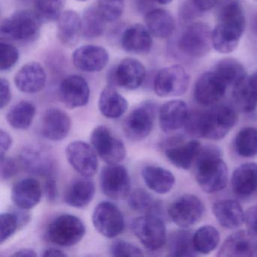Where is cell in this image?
Masks as SVG:
<instances>
[{
  "label": "cell",
  "mask_w": 257,
  "mask_h": 257,
  "mask_svg": "<svg viewBox=\"0 0 257 257\" xmlns=\"http://www.w3.org/2000/svg\"><path fill=\"white\" fill-rule=\"evenodd\" d=\"M237 121L236 111L221 104L205 110L189 112L185 128L189 135L213 141L225 138Z\"/></svg>",
  "instance_id": "cell-1"
},
{
  "label": "cell",
  "mask_w": 257,
  "mask_h": 257,
  "mask_svg": "<svg viewBox=\"0 0 257 257\" xmlns=\"http://www.w3.org/2000/svg\"><path fill=\"white\" fill-rule=\"evenodd\" d=\"M195 166V179L204 192L215 193L225 189L228 180V168L217 147L201 148Z\"/></svg>",
  "instance_id": "cell-2"
},
{
  "label": "cell",
  "mask_w": 257,
  "mask_h": 257,
  "mask_svg": "<svg viewBox=\"0 0 257 257\" xmlns=\"http://www.w3.org/2000/svg\"><path fill=\"white\" fill-rule=\"evenodd\" d=\"M42 23L35 12L19 10L3 21L0 35L11 41H31L38 36Z\"/></svg>",
  "instance_id": "cell-3"
},
{
  "label": "cell",
  "mask_w": 257,
  "mask_h": 257,
  "mask_svg": "<svg viewBox=\"0 0 257 257\" xmlns=\"http://www.w3.org/2000/svg\"><path fill=\"white\" fill-rule=\"evenodd\" d=\"M85 234V225L77 216L63 214L49 225L46 235L49 241L64 247L74 246Z\"/></svg>",
  "instance_id": "cell-4"
},
{
  "label": "cell",
  "mask_w": 257,
  "mask_h": 257,
  "mask_svg": "<svg viewBox=\"0 0 257 257\" xmlns=\"http://www.w3.org/2000/svg\"><path fill=\"white\" fill-rule=\"evenodd\" d=\"M132 228L135 235L149 250H158L166 243V228L159 215L139 216L134 219Z\"/></svg>",
  "instance_id": "cell-5"
},
{
  "label": "cell",
  "mask_w": 257,
  "mask_h": 257,
  "mask_svg": "<svg viewBox=\"0 0 257 257\" xmlns=\"http://www.w3.org/2000/svg\"><path fill=\"white\" fill-rule=\"evenodd\" d=\"M179 50L186 56L201 58L211 49L212 31L206 24L196 22L189 25L178 40Z\"/></svg>",
  "instance_id": "cell-6"
},
{
  "label": "cell",
  "mask_w": 257,
  "mask_h": 257,
  "mask_svg": "<svg viewBox=\"0 0 257 257\" xmlns=\"http://www.w3.org/2000/svg\"><path fill=\"white\" fill-rule=\"evenodd\" d=\"M189 76L182 66H170L158 72L153 88L159 97H178L186 93L189 88Z\"/></svg>",
  "instance_id": "cell-7"
},
{
  "label": "cell",
  "mask_w": 257,
  "mask_h": 257,
  "mask_svg": "<svg viewBox=\"0 0 257 257\" xmlns=\"http://www.w3.org/2000/svg\"><path fill=\"white\" fill-rule=\"evenodd\" d=\"M168 213L177 226L189 228L201 220L204 213V205L196 195L186 194L171 204Z\"/></svg>",
  "instance_id": "cell-8"
},
{
  "label": "cell",
  "mask_w": 257,
  "mask_h": 257,
  "mask_svg": "<svg viewBox=\"0 0 257 257\" xmlns=\"http://www.w3.org/2000/svg\"><path fill=\"white\" fill-rule=\"evenodd\" d=\"M100 186L102 192L110 199H124L131 192L127 170L118 164H108L100 173Z\"/></svg>",
  "instance_id": "cell-9"
},
{
  "label": "cell",
  "mask_w": 257,
  "mask_h": 257,
  "mask_svg": "<svg viewBox=\"0 0 257 257\" xmlns=\"http://www.w3.org/2000/svg\"><path fill=\"white\" fill-rule=\"evenodd\" d=\"M91 144L106 163L118 164L125 158L126 149L122 141L115 138L106 126L99 125L93 130Z\"/></svg>",
  "instance_id": "cell-10"
},
{
  "label": "cell",
  "mask_w": 257,
  "mask_h": 257,
  "mask_svg": "<svg viewBox=\"0 0 257 257\" xmlns=\"http://www.w3.org/2000/svg\"><path fill=\"white\" fill-rule=\"evenodd\" d=\"M92 221L97 231L109 238H113L121 234L125 225L119 209L109 201H102L96 206Z\"/></svg>",
  "instance_id": "cell-11"
},
{
  "label": "cell",
  "mask_w": 257,
  "mask_h": 257,
  "mask_svg": "<svg viewBox=\"0 0 257 257\" xmlns=\"http://www.w3.org/2000/svg\"><path fill=\"white\" fill-rule=\"evenodd\" d=\"M156 106L147 103L134 109L123 122V132L131 141H140L145 139L153 130Z\"/></svg>",
  "instance_id": "cell-12"
},
{
  "label": "cell",
  "mask_w": 257,
  "mask_h": 257,
  "mask_svg": "<svg viewBox=\"0 0 257 257\" xmlns=\"http://www.w3.org/2000/svg\"><path fill=\"white\" fill-rule=\"evenodd\" d=\"M66 156L72 168L83 177H93L98 170L97 153L83 141L70 143L66 148Z\"/></svg>",
  "instance_id": "cell-13"
},
{
  "label": "cell",
  "mask_w": 257,
  "mask_h": 257,
  "mask_svg": "<svg viewBox=\"0 0 257 257\" xmlns=\"http://www.w3.org/2000/svg\"><path fill=\"white\" fill-rule=\"evenodd\" d=\"M20 162L28 172L46 178L54 176L56 168L52 153L40 146L31 145L23 148L20 154Z\"/></svg>",
  "instance_id": "cell-14"
},
{
  "label": "cell",
  "mask_w": 257,
  "mask_h": 257,
  "mask_svg": "<svg viewBox=\"0 0 257 257\" xmlns=\"http://www.w3.org/2000/svg\"><path fill=\"white\" fill-rule=\"evenodd\" d=\"M58 94L62 103L70 109L82 107L89 100V85L82 76L70 75L60 84Z\"/></svg>",
  "instance_id": "cell-15"
},
{
  "label": "cell",
  "mask_w": 257,
  "mask_h": 257,
  "mask_svg": "<svg viewBox=\"0 0 257 257\" xmlns=\"http://www.w3.org/2000/svg\"><path fill=\"white\" fill-rule=\"evenodd\" d=\"M227 85L213 71L201 75L194 88L195 100L203 106H211L225 95Z\"/></svg>",
  "instance_id": "cell-16"
},
{
  "label": "cell",
  "mask_w": 257,
  "mask_h": 257,
  "mask_svg": "<svg viewBox=\"0 0 257 257\" xmlns=\"http://www.w3.org/2000/svg\"><path fill=\"white\" fill-rule=\"evenodd\" d=\"M72 61L76 68L86 73L103 70L109 61L107 51L101 46L85 45L76 49L72 55Z\"/></svg>",
  "instance_id": "cell-17"
},
{
  "label": "cell",
  "mask_w": 257,
  "mask_h": 257,
  "mask_svg": "<svg viewBox=\"0 0 257 257\" xmlns=\"http://www.w3.org/2000/svg\"><path fill=\"white\" fill-rule=\"evenodd\" d=\"M221 257H249L257 255L255 236L246 231L230 234L221 245L217 253Z\"/></svg>",
  "instance_id": "cell-18"
},
{
  "label": "cell",
  "mask_w": 257,
  "mask_h": 257,
  "mask_svg": "<svg viewBox=\"0 0 257 257\" xmlns=\"http://www.w3.org/2000/svg\"><path fill=\"white\" fill-rule=\"evenodd\" d=\"M145 67L135 59L127 58L122 60L115 68L113 73L114 82L121 88L135 90L141 86L146 79Z\"/></svg>",
  "instance_id": "cell-19"
},
{
  "label": "cell",
  "mask_w": 257,
  "mask_h": 257,
  "mask_svg": "<svg viewBox=\"0 0 257 257\" xmlns=\"http://www.w3.org/2000/svg\"><path fill=\"white\" fill-rule=\"evenodd\" d=\"M14 82L18 89L22 92L26 94L40 92L46 84L44 67L35 61L27 63L16 73Z\"/></svg>",
  "instance_id": "cell-20"
},
{
  "label": "cell",
  "mask_w": 257,
  "mask_h": 257,
  "mask_svg": "<svg viewBox=\"0 0 257 257\" xmlns=\"http://www.w3.org/2000/svg\"><path fill=\"white\" fill-rule=\"evenodd\" d=\"M201 148V144L197 141L184 143L173 141L165 147V156L174 166L180 169L188 170L195 164Z\"/></svg>",
  "instance_id": "cell-21"
},
{
  "label": "cell",
  "mask_w": 257,
  "mask_h": 257,
  "mask_svg": "<svg viewBox=\"0 0 257 257\" xmlns=\"http://www.w3.org/2000/svg\"><path fill=\"white\" fill-rule=\"evenodd\" d=\"M71 128V119L67 112L58 108L47 109L43 118L42 133L47 140L60 141L65 139Z\"/></svg>",
  "instance_id": "cell-22"
},
{
  "label": "cell",
  "mask_w": 257,
  "mask_h": 257,
  "mask_svg": "<svg viewBox=\"0 0 257 257\" xmlns=\"http://www.w3.org/2000/svg\"><path fill=\"white\" fill-rule=\"evenodd\" d=\"M187 105L183 100L166 102L159 109V124L163 132H172L184 127L189 115Z\"/></svg>",
  "instance_id": "cell-23"
},
{
  "label": "cell",
  "mask_w": 257,
  "mask_h": 257,
  "mask_svg": "<svg viewBox=\"0 0 257 257\" xmlns=\"http://www.w3.org/2000/svg\"><path fill=\"white\" fill-rule=\"evenodd\" d=\"M42 193L41 185L37 180L25 178L15 183L12 189V200L16 207L28 210L40 203Z\"/></svg>",
  "instance_id": "cell-24"
},
{
  "label": "cell",
  "mask_w": 257,
  "mask_h": 257,
  "mask_svg": "<svg viewBox=\"0 0 257 257\" xmlns=\"http://www.w3.org/2000/svg\"><path fill=\"white\" fill-rule=\"evenodd\" d=\"M151 33L144 25L136 24L124 31L121 37V47L131 54L142 55L151 50L153 38Z\"/></svg>",
  "instance_id": "cell-25"
},
{
  "label": "cell",
  "mask_w": 257,
  "mask_h": 257,
  "mask_svg": "<svg viewBox=\"0 0 257 257\" xmlns=\"http://www.w3.org/2000/svg\"><path fill=\"white\" fill-rule=\"evenodd\" d=\"M212 211L219 225L224 228L233 229L244 223L245 213L235 200H219L212 206Z\"/></svg>",
  "instance_id": "cell-26"
},
{
  "label": "cell",
  "mask_w": 257,
  "mask_h": 257,
  "mask_svg": "<svg viewBox=\"0 0 257 257\" xmlns=\"http://www.w3.org/2000/svg\"><path fill=\"white\" fill-rule=\"evenodd\" d=\"M231 187L236 195L250 196L257 189V164L248 162L237 167L231 177Z\"/></svg>",
  "instance_id": "cell-27"
},
{
  "label": "cell",
  "mask_w": 257,
  "mask_h": 257,
  "mask_svg": "<svg viewBox=\"0 0 257 257\" xmlns=\"http://www.w3.org/2000/svg\"><path fill=\"white\" fill-rule=\"evenodd\" d=\"M95 195V186L92 180L85 177L75 180L67 188L64 201L76 208H83L91 203Z\"/></svg>",
  "instance_id": "cell-28"
},
{
  "label": "cell",
  "mask_w": 257,
  "mask_h": 257,
  "mask_svg": "<svg viewBox=\"0 0 257 257\" xmlns=\"http://www.w3.org/2000/svg\"><path fill=\"white\" fill-rule=\"evenodd\" d=\"M145 23L152 35L159 39L169 38L175 28L171 13L163 9H155L147 13Z\"/></svg>",
  "instance_id": "cell-29"
},
{
  "label": "cell",
  "mask_w": 257,
  "mask_h": 257,
  "mask_svg": "<svg viewBox=\"0 0 257 257\" xmlns=\"http://www.w3.org/2000/svg\"><path fill=\"white\" fill-rule=\"evenodd\" d=\"M142 177L149 189L160 195L168 193L175 183L174 174L162 167H145L142 171Z\"/></svg>",
  "instance_id": "cell-30"
},
{
  "label": "cell",
  "mask_w": 257,
  "mask_h": 257,
  "mask_svg": "<svg viewBox=\"0 0 257 257\" xmlns=\"http://www.w3.org/2000/svg\"><path fill=\"white\" fill-rule=\"evenodd\" d=\"M99 109L108 118H118L128 107L127 100L112 86L103 88L99 97Z\"/></svg>",
  "instance_id": "cell-31"
},
{
  "label": "cell",
  "mask_w": 257,
  "mask_h": 257,
  "mask_svg": "<svg viewBox=\"0 0 257 257\" xmlns=\"http://www.w3.org/2000/svg\"><path fill=\"white\" fill-rule=\"evenodd\" d=\"M243 31L219 23L212 31V46L221 54L231 53L238 46Z\"/></svg>",
  "instance_id": "cell-32"
},
{
  "label": "cell",
  "mask_w": 257,
  "mask_h": 257,
  "mask_svg": "<svg viewBox=\"0 0 257 257\" xmlns=\"http://www.w3.org/2000/svg\"><path fill=\"white\" fill-rule=\"evenodd\" d=\"M58 38L62 44L72 46L82 32V19L73 10L63 12L57 21Z\"/></svg>",
  "instance_id": "cell-33"
},
{
  "label": "cell",
  "mask_w": 257,
  "mask_h": 257,
  "mask_svg": "<svg viewBox=\"0 0 257 257\" xmlns=\"http://www.w3.org/2000/svg\"><path fill=\"white\" fill-rule=\"evenodd\" d=\"M194 233L187 228L171 233L168 240V252L171 256H195L197 252L193 244Z\"/></svg>",
  "instance_id": "cell-34"
},
{
  "label": "cell",
  "mask_w": 257,
  "mask_h": 257,
  "mask_svg": "<svg viewBox=\"0 0 257 257\" xmlns=\"http://www.w3.org/2000/svg\"><path fill=\"white\" fill-rule=\"evenodd\" d=\"M36 115V107L31 102H19L13 106L7 115V120L13 128L26 130L32 124Z\"/></svg>",
  "instance_id": "cell-35"
},
{
  "label": "cell",
  "mask_w": 257,
  "mask_h": 257,
  "mask_svg": "<svg viewBox=\"0 0 257 257\" xmlns=\"http://www.w3.org/2000/svg\"><path fill=\"white\" fill-rule=\"evenodd\" d=\"M213 71L222 79L227 86L234 87L246 77L244 67L234 58H223L218 61Z\"/></svg>",
  "instance_id": "cell-36"
},
{
  "label": "cell",
  "mask_w": 257,
  "mask_h": 257,
  "mask_svg": "<svg viewBox=\"0 0 257 257\" xmlns=\"http://www.w3.org/2000/svg\"><path fill=\"white\" fill-rule=\"evenodd\" d=\"M219 240V231L212 225H203L194 233V248L198 254L210 253L217 247Z\"/></svg>",
  "instance_id": "cell-37"
},
{
  "label": "cell",
  "mask_w": 257,
  "mask_h": 257,
  "mask_svg": "<svg viewBox=\"0 0 257 257\" xmlns=\"http://www.w3.org/2000/svg\"><path fill=\"white\" fill-rule=\"evenodd\" d=\"M127 203L132 210L143 214L159 215L160 213L159 203L144 189H136L130 192Z\"/></svg>",
  "instance_id": "cell-38"
},
{
  "label": "cell",
  "mask_w": 257,
  "mask_h": 257,
  "mask_svg": "<svg viewBox=\"0 0 257 257\" xmlns=\"http://www.w3.org/2000/svg\"><path fill=\"white\" fill-rule=\"evenodd\" d=\"M6 212L0 215V243L1 244L12 237L20 227H23L30 221L27 212Z\"/></svg>",
  "instance_id": "cell-39"
},
{
  "label": "cell",
  "mask_w": 257,
  "mask_h": 257,
  "mask_svg": "<svg viewBox=\"0 0 257 257\" xmlns=\"http://www.w3.org/2000/svg\"><path fill=\"white\" fill-rule=\"evenodd\" d=\"M219 23L245 30V17L238 0H224L218 13Z\"/></svg>",
  "instance_id": "cell-40"
},
{
  "label": "cell",
  "mask_w": 257,
  "mask_h": 257,
  "mask_svg": "<svg viewBox=\"0 0 257 257\" xmlns=\"http://www.w3.org/2000/svg\"><path fill=\"white\" fill-rule=\"evenodd\" d=\"M234 150L240 157L252 158L257 156V128L246 127L236 135Z\"/></svg>",
  "instance_id": "cell-41"
},
{
  "label": "cell",
  "mask_w": 257,
  "mask_h": 257,
  "mask_svg": "<svg viewBox=\"0 0 257 257\" xmlns=\"http://www.w3.org/2000/svg\"><path fill=\"white\" fill-rule=\"evenodd\" d=\"M106 23L97 9H88L82 16L81 34L88 40L98 38L103 35Z\"/></svg>",
  "instance_id": "cell-42"
},
{
  "label": "cell",
  "mask_w": 257,
  "mask_h": 257,
  "mask_svg": "<svg viewBox=\"0 0 257 257\" xmlns=\"http://www.w3.org/2000/svg\"><path fill=\"white\" fill-rule=\"evenodd\" d=\"M246 78L247 76L233 87L232 96L236 106L242 112L249 113L256 108L257 100L249 88Z\"/></svg>",
  "instance_id": "cell-43"
},
{
  "label": "cell",
  "mask_w": 257,
  "mask_h": 257,
  "mask_svg": "<svg viewBox=\"0 0 257 257\" xmlns=\"http://www.w3.org/2000/svg\"><path fill=\"white\" fill-rule=\"evenodd\" d=\"M65 0H36L35 13L43 23L57 22L64 12Z\"/></svg>",
  "instance_id": "cell-44"
},
{
  "label": "cell",
  "mask_w": 257,
  "mask_h": 257,
  "mask_svg": "<svg viewBox=\"0 0 257 257\" xmlns=\"http://www.w3.org/2000/svg\"><path fill=\"white\" fill-rule=\"evenodd\" d=\"M97 10L106 22H115L124 10V0H98Z\"/></svg>",
  "instance_id": "cell-45"
},
{
  "label": "cell",
  "mask_w": 257,
  "mask_h": 257,
  "mask_svg": "<svg viewBox=\"0 0 257 257\" xmlns=\"http://www.w3.org/2000/svg\"><path fill=\"white\" fill-rule=\"evenodd\" d=\"M19 51L13 45L0 43V70L7 71L13 68L19 60Z\"/></svg>",
  "instance_id": "cell-46"
},
{
  "label": "cell",
  "mask_w": 257,
  "mask_h": 257,
  "mask_svg": "<svg viewBox=\"0 0 257 257\" xmlns=\"http://www.w3.org/2000/svg\"><path fill=\"white\" fill-rule=\"evenodd\" d=\"M111 254L115 257L143 256L142 250L135 244L125 240H117L111 246Z\"/></svg>",
  "instance_id": "cell-47"
},
{
  "label": "cell",
  "mask_w": 257,
  "mask_h": 257,
  "mask_svg": "<svg viewBox=\"0 0 257 257\" xmlns=\"http://www.w3.org/2000/svg\"><path fill=\"white\" fill-rule=\"evenodd\" d=\"M1 162V178L4 180H8L14 177L17 174L18 168L17 162L10 157L0 158Z\"/></svg>",
  "instance_id": "cell-48"
},
{
  "label": "cell",
  "mask_w": 257,
  "mask_h": 257,
  "mask_svg": "<svg viewBox=\"0 0 257 257\" xmlns=\"http://www.w3.org/2000/svg\"><path fill=\"white\" fill-rule=\"evenodd\" d=\"M201 13L192 0H186L180 8V17L182 21L187 22L201 16Z\"/></svg>",
  "instance_id": "cell-49"
},
{
  "label": "cell",
  "mask_w": 257,
  "mask_h": 257,
  "mask_svg": "<svg viewBox=\"0 0 257 257\" xmlns=\"http://www.w3.org/2000/svg\"><path fill=\"white\" fill-rule=\"evenodd\" d=\"M245 225L247 231L257 236V206L249 207L245 213Z\"/></svg>",
  "instance_id": "cell-50"
},
{
  "label": "cell",
  "mask_w": 257,
  "mask_h": 257,
  "mask_svg": "<svg viewBox=\"0 0 257 257\" xmlns=\"http://www.w3.org/2000/svg\"><path fill=\"white\" fill-rule=\"evenodd\" d=\"M12 98L10 84L7 79L1 78L0 80V107L5 108L10 103Z\"/></svg>",
  "instance_id": "cell-51"
},
{
  "label": "cell",
  "mask_w": 257,
  "mask_h": 257,
  "mask_svg": "<svg viewBox=\"0 0 257 257\" xmlns=\"http://www.w3.org/2000/svg\"><path fill=\"white\" fill-rule=\"evenodd\" d=\"M45 189H46V196H47L48 199L50 201H55L57 194H58V189H57L56 180L54 176L46 177Z\"/></svg>",
  "instance_id": "cell-52"
},
{
  "label": "cell",
  "mask_w": 257,
  "mask_h": 257,
  "mask_svg": "<svg viewBox=\"0 0 257 257\" xmlns=\"http://www.w3.org/2000/svg\"><path fill=\"white\" fill-rule=\"evenodd\" d=\"M13 144V139L8 132L1 129L0 131V158L4 157Z\"/></svg>",
  "instance_id": "cell-53"
},
{
  "label": "cell",
  "mask_w": 257,
  "mask_h": 257,
  "mask_svg": "<svg viewBox=\"0 0 257 257\" xmlns=\"http://www.w3.org/2000/svg\"><path fill=\"white\" fill-rule=\"evenodd\" d=\"M192 1L201 13H204L216 7L219 0H192Z\"/></svg>",
  "instance_id": "cell-54"
},
{
  "label": "cell",
  "mask_w": 257,
  "mask_h": 257,
  "mask_svg": "<svg viewBox=\"0 0 257 257\" xmlns=\"http://www.w3.org/2000/svg\"><path fill=\"white\" fill-rule=\"evenodd\" d=\"M246 79H247L249 88L257 100V72L252 73L250 76H248Z\"/></svg>",
  "instance_id": "cell-55"
},
{
  "label": "cell",
  "mask_w": 257,
  "mask_h": 257,
  "mask_svg": "<svg viewBox=\"0 0 257 257\" xmlns=\"http://www.w3.org/2000/svg\"><path fill=\"white\" fill-rule=\"evenodd\" d=\"M13 256L36 257L37 256V254L34 249L25 248V249L16 251L14 254H13Z\"/></svg>",
  "instance_id": "cell-56"
},
{
  "label": "cell",
  "mask_w": 257,
  "mask_h": 257,
  "mask_svg": "<svg viewBox=\"0 0 257 257\" xmlns=\"http://www.w3.org/2000/svg\"><path fill=\"white\" fill-rule=\"evenodd\" d=\"M43 256H58V257H65L67 256V254L64 253L63 251L60 249H56V248H49L46 249L43 252Z\"/></svg>",
  "instance_id": "cell-57"
},
{
  "label": "cell",
  "mask_w": 257,
  "mask_h": 257,
  "mask_svg": "<svg viewBox=\"0 0 257 257\" xmlns=\"http://www.w3.org/2000/svg\"><path fill=\"white\" fill-rule=\"evenodd\" d=\"M252 28L253 32L257 34V14H255L253 19H252Z\"/></svg>",
  "instance_id": "cell-58"
},
{
  "label": "cell",
  "mask_w": 257,
  "mask_h": 257,
  "mask_svg": "<svg viewBox=\"0 0 257 257\" xmlns=\"http://www.w3.org/2000/svg\"><path fill=\"white\" fill-rule=\"evenodd\" d=\"M152 1L161 4V5H168V4H171L173 0H152Z\"/></svg>",
  "instance_id": "cell-59"
},
{
  "label": "cell",
  "mask_w": 257,
  "mask_h": 257,
  "mask_svg": "<svg viewBox=\"0 0 257 257\" xmlns=\"http://www.w3.org/2000/svg\"><path fill=\"white\" fill-rule=\"evenodd\" d=\"M78 1H82V2H84V1H87V0H78Z\"/></svg>",
  "instance_id": "cell-60"
}]
</instances>
